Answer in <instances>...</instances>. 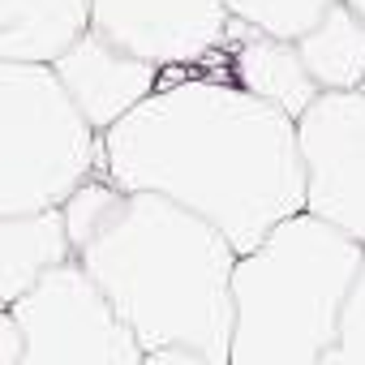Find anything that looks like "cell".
I'll use <instances>...</instances> for the list:
<instances>
[{
    "mask_svg": "<svg viewBox=\"0 0 365 365\" xmlns=\"http://www.w3.org/2000/svg\"><path fill=\"white\" fill-rule=\"evenodd\" d=\"M228 78L241 82L250 95L275 103L292 120L322 95L314 73L301 61V48L292 39H271L237 26V39L228 43Z\"/></svg>",
    "mask_w": 365,
    "mask_h": 365,
    "instance_id": "obj_9",
    "label": "cell"
},
{
    "mask_svg": "<svg viewBox=\"0 0 365 365\" xmlns=\"http://www.w3.org/2000/svg\"><path fill=\"white\" fill-rule=\"evenodd\" d=\"M103 176V133L52 65L0 61V215L65 207Z\"/></svg>",
    "mask_w": 365,
    "mask_h": 365,
    "instance_id": "obj_4",
    "label": "cell"
},
{
    "mask_svg": "<svg viewBox=\"0 0 365 365\" xmlns=\"http://www.w3.org/2000/svg\"><path fill=\"white\" fill-rule=\"evenodd\" d=\"M78 262L146 348V365H228L237 245L198 211L95 176L61 207Z\"/></svg>",
    "mask_w": 365,
    "mask_h": 365,
    "instance_id": "obj_2",
    "label": "cell"
},
{
    "mask_svg": "<svg viewBox=\"0 0 365 365\" xmlns=\"http://www.w3.org/2000/svg\"><path fill=\"white\" fill-rule=\"evenodd\" d=\"M103 176L198 211L237 254L305 207L297 120L215 73H168L103 133Z\"/></svg>",
    "mask_w": 365,
    "mask_h": 365,
    "instance_id": "obj_1",
    "label": "cell"
},
{
    "mask_svg": "<svg viewBox=\"0 0 365 365\" xmlns=\"http://www.w3.org/2000/svg\"><path fill=\"white\" fill-rule=\"evenodd\" d=\"M365 245L292 211L232 267L228 365H322Z\"/></svg>",
    "mask_w": 365,
    "mask_h": 365,
    "instance_id": "obj_3",
    "label": "cell"
},
{
    "mask_svg": "<svg viewBox=\"0 0 365 365\" xmlns=\"http://www.w3.org/2000/svg\"><path fill=\"white\" fill-rule=\"evenodd\" d=\"M297 48L322 91H365V18L348 0L331 5Z\"/></svg>",
    "mask_w": 365,
    "mask_h": 365,
    "instance_id": "obj_12",
    "label": "cell"
},
{
    "mask_svg": "<svg viewBox=\"0 0 365 365\" xmlns=\"http://www.w3.org/2000/svg\"><path fill=\"white\" fill-rule=\"evenodd\" d=\"M348 5H352V9H356L361 18H365V0H348Z\"/></svg>",
    "mask_w": 365,
    "mask_h": 365,
    "instance_id": "obj_16",
    "label": "cell"
},
{
    "mask_svg": "<svg viewBox=\"0 0 365 365\" xmlns=\"http://www.w3.org/2000/svg\"><path fill=\"white\" fill-rule=\"evenodd\" d=\"M69 258H78V250L61 207L0 215V305H14Z\"/></svg>",
    "mask_w": 365,
    "mask_h": 365,
    "instance_id": "obj_11",
    "label": "cell"
},
{
    "mask_svg": "<svg viewBox=\"0 0 365 365\" xmlns=\"http://www.w3.org/2000/svg\"><path fill=\"white\" fill-rule=\"evenodd\" d=\"M305 211L365 245V91H322L297 116Z\"/></svg>",
    "mask_w": 365,
    "mask_h": 365,
    "instance_id": "obj_6",
    "label": "cell"
},
{
    "mask_svg": "<svg viewBox=\"0 0 365 365\" xmlns=\"http://www.w3.org/2000/svg\"><path fill=\"white\" fill-rule=\"evenodd\" d=\"M52 69L61 73L65 91L73 95V103L86 112V120L99 133H108L112 125H120L163 82V73L155 65L129 56L125 48H116L99 31H86Z\"/></svg>",
    "mask_w": 365,
    "mask_h": 365,
    "instance_id": "obj_8",
    "label": "cell"
},
{
    "mask_svg": "<svg viewBox=\"0 0 365 365\" xmlns=\"http://www.w3.org/2000/svg\"><path fill=\"white\" fill-rule=\"evenodd\" d=\"M0 365H26V331L14 309H0Z\"/></svg>",
    "mask_w": 365,
    "mask_h": 365,
    "instance_id": "obj_15",
    "label": "cell"
},
{
    "mask_svg": "<svg viewBox=\"0 0 365 365\" xmlns=\"http://www.w3.org/2000/svg\"><path fill=\"white\" fill-rule=\"evenodd\" d=\"M95 0H0V61L56 65L86 31Z\"/></svg>",
    "mask_w": 365,
    "mask_h": 365,
    "instance_id": "obj_10",
    "label": "cell"
},
{
    "mask_svg": "<svg viewBox=\"0 0 365 365\" xmlns=\"http://www.w3.org/2000/svg\"><path fill=\"white\" fill-rule=\"evenodd\" d=\"M322 365H365V254H361V267L344 297L339 327H335V339H331Z\"/></svg>",
    "mask_w": 365,
    "mask_h": 365,
    "instance_id": "obj_14",
    "label": "cell"
},
{
    "mask_svg": "<svg viewBox=\"0 0 365 365\" xmlns=\"http://www.w3.org/2000/svg\"><path fill=\"white\" fill-rule=\"evenodd\" d=\"M224 5H228L232 22L241 31L297 43L331 5H339V0H224Z\"/></svg>",
    "mask_w": 365,
    "mask_h": 365,
    "instance_id": "obj_13",
    "label": "cell"
},
{
    "mask_svg": "<svg viewBox=\"0 0 365 365\" xmlns=\"http://www.w3.org/2000/svg\"><path fill=\"white\" fill-rule=\"evenodd\" d=\"M91 31L159 73L198 69L237 39L224 0H95Z\"/></svg>",
    "mask_w": 365,
    "mask_h": 365,
    "instance_id": "obj_7",
    "label": "cell"
},
{
    "mask_svg": "<svg viewBox=\"0 0 365 365\" xmlns=\"http://www.w3.org/2000/svg\"><path fill=\"white\" fill-rule=\"evenodd\" d=\"M5 309L26 331V365H146V348L78 258Z\"/></svg>",
    "mask_w": 365,
    "mask_h": 365,
    "instance_id": "obj_5",
    "label": "cell"
}]
</instances>
